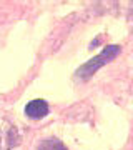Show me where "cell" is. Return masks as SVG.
<instances>
[{
	"label": "cell",
	"mask_w": 133,
	"mask_h": 150,
	"mask_svg": "<svg viewBox=\"0 0 133 150\" xmlns=\"http://www.w3.org/2000/svg\"><path fill=\"white\" fill-rule=\"evenodd\" d=\"M118 52H120V47H118V45H110V47H106L98 57L91 59L90 62H87L82 69L77 70V75H78L80 79H87V77H90L91 74H95L96 70L100 69L101 65L108 64L112 59H115V57L118 55Z\"/></svg>",
	"instance_id": "obj_1"
},
{
	"label": "cell",
	"mask_w": 133,
	"mask_h": 150,
	"mask_svg": "<svg viewBox=\"0 0 133 150\" xmlns=\"http://www.w3.org/2000/svg\"><path fill=\"white\" fill-rule=\"evenodd\" d=\"M20 144V134L15 125L0 117V150H12Z\"/></svg>",
	"instance_id": "obj_2"
},
{
	"label": "cell",
	"mask_w": 133,
	"mask_h": 150,
	"mask_svg": "<svg viewBox=\"0 0 133 150\" xmlns=\"http://www.w3.org/2000/svg\"><path fill=\"white\" fill-rule=\"evenodd\" d=\"M48 112H50V107H48V103L45 102V100H42V98L30 100V102L25 105V115L28 118H33V120L47 117Z\"/></svg>",
	"instance_id": "obj_3"
},
{
	"label": "cell",
	"mask_w": 133,
	"mask_h": 150,
	"mask_svg": "<svg viewBox=\"0 0 133 150\" xmlns=\"http://www.w3.org/2000/svg\"><path fill=\"white\" fill-rule=\"evenodd\" d=\"M35 150H68V149L63 145L62 140L55 139V137H47V139H43L42 142L37 145Z\"/></svg>",
	"instance_id": "obj_4"
}]
</instances>
